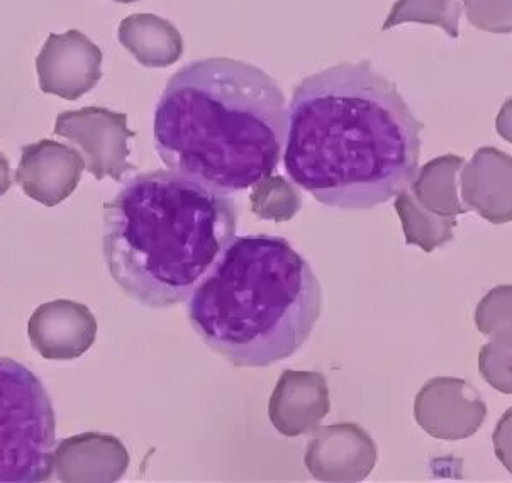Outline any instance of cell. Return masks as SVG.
I'll use <instances>...</instances> for the list:
<instances>
[{
  "instance_id": "8992f818",
  "label": "cell",
  "mask_w": 512,
  "mask_h": 483,
  "mask_svg": "<svg viewBox=\"0 0 512 483\" xmlns=\"http://www.w3.org/2000/svg\"><path fill=\"white\" fill-rule=\"evenodd\" d=\"M55 134L77 146L84 156L85 170L97 180L111 177L121 182L124 173L136 168L128 161V139L136 133L129 131L126 114L106 107L62 112L56 117Z\"/></svg>"
},
{
  "instance_id": "7c38bea8",
  "label": "cell",
  "mask_w": 512,
  "mask_h": 483,
  "mask_svg": "<svg viewBox=\"0 0 512 483\" xmlns=\"http://www.w3.org/2000/svg\"><path fill=\"white\" fill-rule=\"evenodd\" d=\"M329 411L328 380L319 372L285 370L268 402L270 422L285 438L312 433Z\"/></svg>"
},
{
  "instance_id": "52a82bcc",
  "label": "cell",
  "mask_w": 512,
  "mask_h": 483,
  "mask_svg": "<svg viewBox=\"0 0 512 483\" xmlns=\"http://www.w3.org/2000/svg\"><path fill=\"white\" fill-rule=\"evenodd\" d=\"M414 417L429 436L458 441L482 428L487 406L479 392L462 378H431L416 395Z\"/></svg>"
},
{
  "instance_id": "30bf717a",
  "label": "cell",
  "mask_w": 512,
  "mask_h": 483,
  "mask_svg": "<svg viewBox=\"0 0 512 483\" xmlns=\"http://www.w3.org/2000/svg\"><path fill=\"white\" fill-rule=\"evenodd\" d=\"M85 170L84 156L51 139L24 146L16 182L24 194L46 207H55L73 194Z\"/></svg>"
},
{
  "instance_id": "9a60e30c",
  "label": "cell",
  "mask_w": 512,
  "mask_h": 483,
  "mask_svg": "<svg viewBox=\"0 0 512 483\" xmlns=\"http://www.w3.org/2000/svg\"><path fill=\"white\" fill-rule=\"evenodd\" d=\"M121 45L146 68H168L184 55V39L175 24L155 14H133L119 24Z\"/></svg>"
},
{
  "instance_id": "8fae6325",
  "label": "cell",
  "mask_w": 512,
  "mask_h": 483,
  "mask_svg": "<svg viewBox=\"0 0 512 483\" xmlns=\"http://www.w3.org/2000/svg\"><path fill=\"white\" fill-rule=\"evenodd\" d=\"M28 334L34 350L46 360H73L94 345L97 321L84 304L58 299L33 312Z\"/></svg>"
},
{
  "instance_id": "d4e9b609",
  "label": "cell",
  "mask_w": 512,
  "mask_h": 483,
  "mask_svg": "<svg viewBox=\"0 0 512 483\" xmlns=\"http://www.w3.org/2000/svg\"><path fill=\"white\" fill-rule=\"evenodd\" d=\"M112 2H117V4H133V2H138V0H112Z\"/></svg>"
},
{
  "instance_id": "7402d4cb",
  "label": "cell",
  "mask_w": 512,
  "mask_h": 483,
  "mask_svg": "<svg viewBox=\"0 0 512 483\" xmlns=\"http://www.w3.org/2000/svg\"><path fill=\"white\" fill-rule=\"evenodd\" d=\"M492 443L497 460L501 461L507 472L512 475V407L504 412V416L497 422L492 434Z\"/></svg>"
},
{
  "instance_id": "e0dca14e",
  "label": "cell",
  "mask_w": 512,
  "mask_h": 483,
  "mask_svg": "<svg viewBox=\"0 0 512 483\" xmlns=\"http://www.w3.org/2000/svg\"><path fill=\"white\" fill-rule=\"evenodd\" d=\"M396 209L401 217L407 245L421 246L429 253L453 239L457 219L429 212L407 190L397 195Z\"/></svg>"
},
{
  "instance_id": "2e32d148",
  "label": "cell",
  "mask_w": 512,
  "mask_h": 483,
  "mask_svg": "<svg viewBox=\"0 0 512 483\" xmlns=\"http://www.w3.org/2000/svg\"><path fill=\"white\" fill-rule=\"evenodd\" d=\"M465 165L462 156L445 155L428 161L419 168L412 182L411 194L419 204L436 216L455 217L468 212L460 200V172Z\"/></svg>"
},
{
  "instance_id": "ba28073f",
  "label": "cell",
  "mask_w": 512,
  "mask_h": 483,
  "mask_svg": "<svg viewBox=\"0 0 512 483\" xmlns=\"http://www.w3.org/2000/svg\"><path fill=\"white\" fill-rule=\"evenodd\" d=\"M102 51L77 29L50 34L36 58L39 89L62 99L77 100L102 78Z\"/></svg>"
},
{
  "instance_id": "603a6c76",
  "label": "cell",
  "mask_w": 512,
  "mask_h": 483,
  "mask_svg": "<svg viewBox=\"0 0 512 483\" xmlns=\"http://www.w3.org/2000/svg\"><path fill=\"white\" fill-rule=\"evenodd\" d=\"M496 129L497 133L501 134V138L512 145V97L504 102V106L497 114Z\"/></svg>"
},
{
  "instance_id": "44dd1931",
  "label": "cell",
  "mask_w": 512,
  "mask_h": 483,
  "mask_svg": "<svg viewBox=\"0 0 512 483\" xmlns=\"http://www.w3.org/2000/svg\"><path fill=\"white\" fill-rule=\"evenodd\" d=\"M468 23L485 33H512V0H462Z\"/></svg>"
},
{
  "instance_id": "3957f363",
  "label": "cell",
  "mask_w": 512,
  "mask_h": 483,
  "mask_svg": "<svg viewBox=\"0 0 512 483\" xmlns=\"http://www.w3.org/2000/svg\"><path fill=\"white\" fill-rule=\"evenodd\" d=\"M236 224L233 197L173 170L138 173L104 204L102 255L129 299L168 309L190 299Z\"/></svg>"
},
{
  "instance_id": "5bb4252c",
  "label": "cell",
  "mask_w": 512,
  "mask_h": 483,
  "mask_svg": "<svg viewBox=\"0 0 512 483\" xmlns=\"http://www.w3.org/2000/svg\"><path fill=\"white\" fill-rule=\"evenodd\" d=\"M128 465V451L111 434H80L56 446L55 468L60 480L116 482Z\"/></svg>"
},
{
  "instance_id": "d6986e66",
  "label": "cell",
  "mask_w": 512,
  "mask_h": 483,
  "mask_svg": "<svg viewBox=\"0 0 512 483\" xmlns=\"http://www.w3.org/2000/svg\"><path fill=\"white\" fill-rule=\"evenodd\" d=\"M487 345L480 348L479 372L492 389L512 395V324L490 328Z\"/></svg>"
},
{
  "instance_id": "5b68a950",
  "label": "cell",
  "mask_w": 512,
  "mask_h": 483,
  "mask_svg": "<svg viewBox=\"0 0 512 483\" xmlns=\"http://www.w3.org/2000/svg\"><path fill=\"white\" fill-rule=\"evenodd\" d=\"M55 453L48 390L23 363L0 356V483L48 482Z\"/></svg>"
},
{
  "instance_id": "7a4b0ae2",
  "label": "cell",
  "mask_w": 512,
  "mask_h": 483,
  "mask_svg": "<svg viewBox=\"0 0 512 483\" xmlns=\"http://www.w3.org/2000/svg\"><path fill=\"white\" fill-rule=\"evenodd\" d=\"M289 131L284 92L262 68L202 58L168 80L155 148L168 170L221 194L250 189L279 167Z\"/></svg>"
},
{
  "instance_id": "6da1fadb",
  "label": "cell",
  "mask_w": 512,
  "mask_h": 483,
  "mask_svg": "<svg viewBox=\"0 0 512 483\" xmlns=\"http://www.w3.org/2000/svg\"><path fill=\"white\" fill-rule=\"evenodd\" d=\"M423 128L372 63H340L295 87L285 170L323 206L368 211L411 187Z\"/></svg>"
},
{
  "instance_id": "4fadbf2b",
  "label": "cell",
  "mask_w": 512,
  "mask_h": 483,
  "mask_svg": "<svg viewBox=\"0 0 512 483\" xmlns=\"http://www.w3.org/2000/svg\"><path fill=\"white\" fill-rule=\"evenodd\" d=\"M460 190L468 211L492 224L512 221V156L482 146L460 172Z\"/></svg>"
},
{
  "instance_id": "9c48e42d",
  "label": "cell",
  "mask_w": 512,
  "mask_h": 483,
  "mask_svg": "<svg viewBox=\"0 0 512 483\" xmlns=\"http://www.w3.org/2000/svg\"><path fill=\"white\" fill-rule=\"evenodd\" d=\"M379 450L370 434L353 422L326 426L307 443L304 463L318 482H362L372 473Z\"/></svg>"
},
{
  "instance_id": "cb8c5ba5",
  "label": "cell",
  "mask_w": 512,
  "mask_h": 483,
  "mask_svg": "<svg viewBox=\"0 0 512 483\" xmlns=\"http://www.w3.org/2000/svg\"><path fill=\"white\" fill-rule=\"evenodd\" d=\"M11 189V167L6 156L0 153V195L6 194Z\"/></svg>"
},
{
  "instance_id": "ffe728a7",
  "label": "cell",
  "mask_w": 512,
  "mask_h": 483,
  "mask_svg": "<svg viewBox=\"0 0 512 483\" xmlns=\"http://www.w3.org/2000/svg\"><path fill=\"white\" fill-rule=\"evenodd\" d=\"M251 211L260 219L284 223L301 211L302 195L284 177H267L253 185Z\"/></svg>"
},
{
  "instance_id": "ac0fdd59",
  "label": "cell",
  "mask_w": 512,
  "mask_h": 483,
  "mask_svg": "<svg viewBox=\"0 0 512 483\" xmlns=\"http://www.w3.org/2000/svg\"><path fill=\"white\" fill-rule=\"evenodd\" d=\"M462 11L463 6L458 0H397L382 31H389L399 24H429L443 29L451 38H458Z\"/></svg>"
},
{
  "instance_id": "277c9868",
  "label": "cell",
  "mask_w": 512,
  "mask_h": 483,
  "mask_svg": "<svg viewBox=\"0 0 512 483\" xmlns=\"http://www.w3.org/2000/svg\"><path fill=\"white\" fill-rule=\"evenodd\" d=\"M321 309L323 289L306 258L265 233L234 238L187 300L195 334L236 368L294 356Z\"/></svg>"
}]
</instances>
